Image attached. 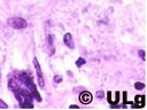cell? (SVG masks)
I'll return each mask as SVG.
<instances>
[{
	"label": "cell",
	"mask_w": 147,
	"mask_h": 110,
	"mask_svg": "<svg viewBox=\"0 0 147 110\" xmlns=\"http://www.w3.org/2000/svg\"><path fill=\"white\" fill-rule=\"evenodd\" d=\"M13 92H14V94H15V96H16L21 108H30V109L33 108V104H32L33 96H32V94H31V92L29 89L22 88L20 86L18 88L14 89Z\"/></svg>",
	"instance_id": "cell-1"
},
{
	"label": "cell",
	"mask_w": 147,
	"mask_h": 110,
	"mask_svg": "<svg viewBox=\"0 0 147 110\" xmlns=\"http://www.w3.org/2000/svg\"><path fill=\"white\" fill-rule=\"evenodd\" d=\"M8 25L13 29H16V30H22V29H25L28 26V23L24 18L22 17H17V16H14V17H10L8 18L7 21Z\"/></svg>",
	"instance_id": "cell-2"
},
{
	"label": "cell",
	"mask_w": 147,
	"mask_h": 110,
	"mask_svg": "<svg viewBox=\"0 0 147 110\" xmlns=\"http://www.w3.org/2000/svg\"><path fill=\"white\" fill-rule=\"evenodd\" d=\"M32 63H33V66H34V70H36V73H37L38 86L41 87V88H44V87H45V79H44L42 70H41V68H40V64H39V62H38V58H37V57H33Z\"/></svg>",
	"instance_id": "cell-3"
},
{
	"label": "cell",
	"mask_w": 147,
	"mask_h": 110,
	"mask_svg": "<svg viewBox=\"0 0 147 110\" xmlns=\"http://www.w3.org/2000/svg\"><path fill=\"white\" fill-rule=\"evenodd\" d=\"M92 99H93L92 94L90 92H87V91H84V92H82L79 94V101L83 104H90L91 101H92Z\"/></svg>",
	"instance_id": "cell-4"
},
{
	"label": "cell",
	"mask_w": 147,
	"mask_h": 110,
	"mask_svg": "<svg viewBox=\"0 0 147 110\" xmlns=\"http://www.w3.org/2000/svg\"><path fill=\"white\" fill-rule=\"evenodd\" d=\"M63 42L64 45L70 48V49H74L75 48V41H74V38H72V34L70 32H67L64 36H63Z\"/></svg>",
	"instance_id": "cell-5"
},
{
	"label": "cell",
	"mask_w": 147,
	"mask_h": 110,
	"mask_svg": "<svg viewBox=\"0 0 147 110\" xmlns=\"http://www.w3.org/2000/svg\"><path fill=\"white\" fill-rule=\"evenodd\" d=\"M144 105H145V96L137 95L134 97V103L132 104V108H142Z\"/></svg>",
	"instance_id": "cell-6"
},
{
	"label": "cell",
	"mask_w": 147,
	"mask_h": 110,
	"mask_svg": "<svg viewBox=\"0 0 147 110\" xmlns=\"http://www.w3.org/2000/svg\"><path fill=\"white\" fill-rule=\"evenodd\" d=\"M20 86H21V82H20V80H17L16 78L11 77V78L8 80V87H9L11 91H14V89L18 88Z\"/></svg>",
	"instance_id": "cell-7"
},
{
	"label": "cell",
	"mask_w": 147,
	"mask_h": 110,
	"mask_svg": "<svg viewBox=\"0 0 147 110\" xmlns=\"http://www.w3.org/2000/svg\"><path fill=\"white\" fill-rule=\"evenodd\" d=\"M85 63H86V61H85V58H84V57H78V58H77V61H76V65H77V68L83 66Z\"/></svg>",
	"instance_id": "cell-8"
},
{
	"label": "cell",
	"mask_w": 147,
	"mask_h": 110,
	"mask_svg": "<svg viewBox=\"0 0 147 110\" xmlns=\"http://www.w3.org/2000/svg\"><path fill=\"white\" fill-rule=\"evenodd\" d=\"M47 41H48V47H49V48H53L54 36H53V34H48V36H47Z\"/></svg>",
	"instance_id": "cell-9"
},
{
	"label": "cell",
	"mask_w": 147,
	"mask_h": 110,
	"mask_svg": "<svg viewBox=\"0 0 147 110\" xmlns=\"http://www.w3.org/2000/svg\"><path fill=\"white\" fill-rule=\"evenodd\" d=\"M134 88L136 89H142V88H145V84L140 82V81H137V82H134Z\"/></svg>",
	"instance_id": "cell-10"
},
{
	"label": "cell",
	"mask_w": 147,
	"mask_h": 110,
	"mask_svg": "<svg viewBox=\"0 0 147 110\" xmlns=\"http://www.w3.org/2000/svg\"><path fill=\"white\" fill-rule=\"evenodd\" d=\"M138 55L141 57V60H142V61H146V53H145V50L139 49V50H138Z\"/></svg>",
	"instance_id": "cell-11"
},
{
	"label": "cell",
	"mask_w": 147,
	"mask_h": 110,
	"mask_svg": "<svg viewBox=\"0 0 147 110\" xmlns=\"http://www.w3.org/2000/svg\"><path fill=\"white\" fill-rule=\"evenodd\" d=\"M95 96H96L98 99H103V97H105V92H103V91H98V92L95 93Z\"/></svg>",
	"instance_id": "cell-12"
},
{
	"label": "cell",
	"mask_w": 147,
	"mask_h": 110,
	"mask_svg": "<svg viewBox=\"0 0 147 110\" xmlns=\"http://www.w3.org/2000/svg\"><path fill=\"white\" fill-rule=\"evenodd\" d=\"M53 80H54L55 82H61V81H62V76H60V74H56V76H54Z\"/></svg>",
	"instance_id": "cell-13"
},
{
	"label": "cell",
	"mask_w": 147,
	"mask_h": 110,
	"mask_svg": "<svg viewBox=\"0 0 147 110\" xmlns=\"http://www.w3.org/2000/svg\"><path fill=\"white\" fill-rule=\"evenodd\" d=\"M7 108H8L7 103H5V102H3V100H1V99H0V109H7Z\"/></svg>",
	"instance_id": "cell-14"
},
{
	"label": "cell",
	"mask_w": 147,
	"mask_h": 110,
	"mask_svg": "<svg viewBox=\"0 0 147 110\" xmlns=\"http://www.w3.org/2000/svg\"><path fill=\"white\" fill-rule=\"evenodd\" d=\"M126 95H127V93H126V92H123V102H124V103H127V102H129V101L126 100Z\"/></svg>",
	"instance_id": "cell-15"
},
{
	"label": "cell",
	"mask_w": 147,
	"mask_h": 110,
	"mask_svg": "<svg viewBox=\"0 0 147 110\" xmlns=\"http://www.w3.org/2000/svg\"><path fill=\"white\" fill-rule=\"evenodd\" d=\"M119 101V92H116V95H115V103H117Z\"/></svg>",
	"instance_id": "cell-16"
},
{
	"label": "cell",
	"mask_w": 147,
	"mask_h": 110,
	"mask_svg": "<svg viewBox=\"0 0 147 110\" xmlns=\"http://www.w3.org/2000/svg\"><path fill=\"white\" fill-rule=\"evenodd\" d=\"M107 97H108V102L111 103V92H108L107 93Z\"/></svg>",
	"instance_id": "cell-17"
},
{
	"label": "cell",
	"mask_w": 147,
	"mask_h": 110,
	"mask_svg": "<svg viewBox=\"0 0 147 110\" xmlns=\"http://www.w3.org/2000/svg\"><path fill=\"white\" fill-rule=\"evenodd\" d=\"M69 108H70V109H78V108H79V107H78V105H77V104H71V105H70V107H69Z\"/></svg>",
	"instance_id": "cell-18"
},
{
	"label": "cell",
	"mask_w": 147,
	"mask_h": 110,
	"mask_svg": "<svg viewBox=\"0 0 147 110\" xmlns=\"http://www.w3.org/2000/svg\"><path fill=\"white\" fill-rule=\"evenodd\" d=\"M0 80H1V71H0Z\"/></svg>",
	"instance_id": "cell-19"
}]
</instances>
